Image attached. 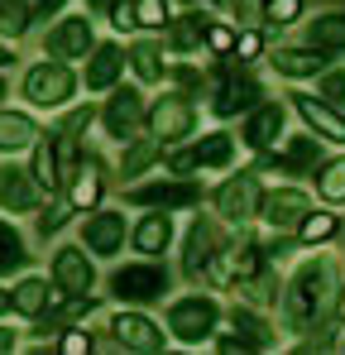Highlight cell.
<instances>
[{
    "label": "cell",
    "mask_w": 345,
    "mask_h": 355,
    "mask_svg": "<svg viewBox=\"0 0 345 355\" xmlns=\"http://www.w3.org/2000/svg\"><path fill=\"white\" fill-rule=\"evenodd\" d=\"M163 19H168L163 0H134V24H163Z\"/></svg>",
    "instance_id": "37"
},
{
    "label": "cell",
    "mask_w": 345,
    "mask_h": 355,
    "mask_svg": "<svg viewBox=\"0 0 345 355\" xmlns=\"http://www.w3.org/2000/svg\"><path fill=\"white\" fill-rule=\"evenodd\" d=\"M211 250H216V231L206 221H197L192 236H187V274H202L206 259H211Z\"/></svg>",
    "instance_id": "21"
},
{
    "label": "cell",
    "mask_w": 345,
    "mask_h": 355,
    "mask_svg": "<svg viewBox=\"0 0 345 355\" xmlns=\"http://www.w3.org/2000/svg\"><path fill=\"white\" fill-rule=\"evenodd\" d=\"M297 101V111L307 116V125L317 130V135H326V139H336V144H345V120L331 111V106H321L317 96H292Z\"/></svg>",
    "instance_id": "14"
},
{
    "label": "cell",
    "mask_w": 345,
    "mask_h": 355,
    "mask_svg": "<svg viewBox=\"0 0 345 355\" xmlns=\"http://www.w3.org/2000/svg\"><path fill=\"white\" fill-rule=\"evenodd\" d=\"M29 178H34L39 187H57V182H62V168H57V149H53V139L34 149V173H29Z\"/></svg>",
    "instance_id": "24"
},
{
    "label": "cell",
    "mask_w": 345,
    "mask_h": 355,
    "mask_svg": "<svg viewBox=\"0 0 345 355\" xmlns=\"http://www.w3.org/2000/svg\"><path fill=\"white\" fill-rule=\"evenodd\" d=\"M331 307H336V274H331V264H326V259L302 264L297 279H292V288H288V297H283V322L292 331H307V327H317Z\"/></svg>",
    "instance_id": "1"
},
{
    "label": "cell",
    "mask_w": 345,
    "mask_h": 355,
    "mask_svg": "<svg viewBox=\"0 0 345 355\" xmlns=\"http://www.w3.org/2000/svg\"><path fill=\"white\" fill-rule=\"evenodd\" d=\"M317 187H321V197H326V202H345V159L326 164V168H321V182H317Z\"/></svg>",
    "instance_id": "29"
},
{
    "label": "cell",
    "mask_w": 345,
    "mask_h": 355,
    "mask_svg": "<svg viewBox=\"0 0 345 355\" xmlns=\"http://www.w3.org/2000/svg\"><path fill=\"white\" fill-rule=\"evenodd\" d=\"M278 135H283V111H278V106H259V111L249 116V125H245V139H249L254 149L274 144Z\"/></svg>",
    "instance_id": "17"
},
{
    "label": "cell",
    "mask_w": 345,
    "mask_h": 355,
    "mask_svg": "<svg viewBox=\"0 0 345 355\" xmlns=\"http://www.w3.org/2000/svg\"><path fill=\"white\" fill-rule=\"evenodd\" d=\"M206 24H211V19H197V15L177 19V24H172V49H192V44H202Z\"/></svg>",
    "instance_id": "30"
},
{
    "label": "cell",
    "mask_w": 345,
    "mask_h": 355,
    "mask_svg": "<svg viewBox=\"0 0 345 355\" xmlns=\"http://www.w3.org/2000/svg\"><path fill=\"white\" fill-rule=\"evenodd\" d=\"M24 15H29V0H0V19H5L10 34L24 29Z\"/></svg>",
    "instance_id": "36"
},
{
    "label": "cell",
    "mask_w": 345,
    "mask_h": 355,
    "mask_svg": "<svg viewBox=\"0 0 345 355\" xmlns=\"http://www.w3.org/2000/svg\"><path fill=\"white\" fill-rule=\"evenodd\" d=\"M5 307H10V293H0V312H5Z\"/></svg>",
    "instance_id": "49"
},
{
    "label": "cell",
    "mask_w": 345,
    "mask_h": 355,
    "mask_svg": "<svg viewBox=\"0 0 345 355\" xmlns=\"http://www.w3.org/2000/svg\"><path fill=\"white\" fill-rule=\"evenodd\" d=\"M0 96H5V82H0Z\"/></svg>",
    "instance_id": "50"
},
{
    "label": "cell",
    "mask_w": 345,
    "mask_h": 355,
    "mask_svg": "<svg viewBox=\"0 0 345 355\" xmlns=\"http://www.w3.org/2000/svg\"><path fill=\"white\" fill-rule=\"evenodd\" d=\"M321 92H326V101H345V72H331L321 82Z\"/></svg>",
    "instance_id": "41"
},
{
    "label": "cell",
    "mask_w": 345,
    "mask_h": 355,
    "mask_svg": "<svg viewBox=\"0 0 345 355\" xmlns=\"http://www.w3.org/2000/svg\"><path fill=\"white\" fill-rule=\"evenodd\" d=\"M96 5H106V0H96Z\"/></svg>",
    "instance_id": "51"
},
{
    "label": "cell",
    "mask_w": 345,
    "mask_h": 355,
    "mask_svg": "<svg viewBox=\"0 0 345 355\" xmlns=\"http://www.w3.org/2000/svg\"><path fill=\"white\" fill-rule=\"evenodd\" d=\"M130 197L139 207H187V202H197V187L192 182H149V187H134Z\"/></svg>",
    "instance_id": "10"
},
{
    "label": "cell",
    "mask_w": 345,
    "mask_h": 355,
    "mask_svg": "<svg viewBox=\"0 0 345 355\" xmlns=\"http://www.w3.org/2000/svg\"><path fill=\"white\" fill-rule=\"evenodd\" d=\"M57 5H62V0H39V10H57Z\"/></svg>",
    "instance_id": "48"
},
{
    "label": "cell",
    "mask_w": 345,
    "mask_h": 355,
    "mask_svg": "<svg viewBox=\"0 0 345 355\" xmlns=\"http://www.w3.org/2000/svg\"><path fill=\"white\" fill-rule=\"evenodd\" d=\"M307 34H312V49L341 53L345 49V15H317V19L307 24Z\"/></svg>",
    "instance_id": "18"
},
{
    "label": "cell",
    "mask_w": 345,
    "mask_h": 355,
    "mask_svg": "<svg viewBox=\"0 0 345 355\" xmlns=\"http://www.w3.org/2000/svg\"><path fill=\"white\" fill-rule=\"evenodd\" d=\"M101 197V168L96 164H82L77 168V182H72V207H91Z\"/></svg>",
    "instance_id": "25"
},
{
    "label": "cell",
    "mask_w": 345,
    "mask_h": 355,
    "mask_svg": "<svg viewBox=\"0 0 345 355\" xmlns=\"http://www.w3.org/2000/svg\"><path fill=\"white\" fill-rule=\"evenodd\" d=\"M111 19L120 24V29H125V24H134V5H130V0H115V5H111Z\"/></svg>",
    "instance_id": "43"
},
{
    "label": "cell",
    "mask_w": 345,
    "mask_h": 355,
    "mask_svg": "<svg viewBox=\"0 0 345 355\" xmlns=\"http://www.w3.org/2000/svg\"><path fill=\"white\" fill-rule=\"evenodd\" d=\"M274 67L283 72V77H312V72H321V49H283V53H274Z\"/></svg>",
    "instance_id": "20"
},
{
    "label": "cell",
    "mask_w": 345,
    "mask_h": 355,
    "mask_svg": "<svg viewBox=\"0 0 345 355\" xmlns=\"http://www.w3.org/2000/svg\"><path fill=\"white\" fill-rule=\"evenodd\" d=\"M24 317H39L44 312V302H48V284H39V279H24L19 288H15V297H10Z\"/></svg>",
    "instance_id": "27"
},
{
    "label": "cell",
    "mask_w": 345,
    "mask_h": 355,
    "mask_svg": "<svg viewBox=\"0 0 345 355\" xmlns=\"http://www.w3.org/2000/svg\"><path fill=\"white\" fill-rule=\"evenodd\" d=\"M154 154H159V144H154V139H139V144L130 149V159H125V173L134 178L139 168H149V164H154Z\"/></svg>",
    "instance_id": "35"
},
{
    "label": "cell",
    "mask_w": 345,
    "mask_h": 355,
    "mask_svg": "<svg viewBox=\"0 0 345 355\" xmlns=\"http://www.w3.org/2000/svg\"><path fill=\"white\" fill-rule=\"evenodd\" d=\"M163 288H168V279H163V269H159V264H130V269H120V274H115V293L125 297V302L163 297Z\"/></svg>",
    "instance_id": "4"
},
{
    "label": "cell",
    "mask_w": 345,
    "mask_h": 355,
    "mask_svg": "<svg viewBox=\"0 0 345 355\" xmlns=\"http://www.w3.org/2000/svg\"><path fill=\"white\" fill-rule=\"evenodd\" d=\"M72 72L62 67V62H39L29 77H24V92H29V101L34 106H62L67 96H72Z\"/></svg>",
    "instance_id": "2"
},
{
    "label": "cell",
    "mask_w": 345,
    "mask_h": 355,
    "mask_svg": "<svg viewBox=\"0 0 345 355\" xmlns=\"http://www.w3.org/2000/svg\"><path fill=\"white\" fill-rule=\"evenodd\" d=\"M62 351H67V355L91 351V336H82V331H67V336H62Z\"/></svg>",
    "instance_id": "42"
},
{
    "label": "cell",
    "mask_w": 345,
    "mask_h": 355,
    "mask_svg": "<svg viewBox=\"0 0 345 355\" xmlns=\"http://www.w3.org/2000/svg\"><path fill=\"white\" fill-rule=\"evenodd\" d=\"M39 139L29 116H0V149H29Z\"/></svg>",
    "instance_id": "22"
},
{
    "label": "cell",
    "mask_w": 345,
    "mask_h": 355,
    "mask_svg": "<svg viewBox=\"0 0 345 355\" xmlns=\"http://www.w3.org/2000/svg\"><path fill=\"white\" fill-rule=\"evenodd\" d=\"M168 327L182 341H202V336L216 327V302H211V297H182V302H172Z\"/></svg>",
    "instance_id": "3"
},
{
    "label": "cell",
    "mask_w": 345,
    "mask_h": 355,
    "mask_svg": "<svg viewBox=\"0 0 345 355\" xmlns=\"http://www.w3.org/2000/svg\"><path fill=\"white\" fill-rule=\"evenodd\" d=\"M206 274L216 279V284H230V279H249V274H259V250H249V245H235L226 254H211L206 259Z\"/></svg>",
    "instance_id": "6"
},
{
    "label": "cell",
    "mask_w": 345,
    "mask_h": 355,
    "mask_svg": "<svg viewBox=\"0 0 345 355\" xmlns=\"http://www.w3.org/2000/svg\"><path fill=\"white\" fill-rule=\"evenodd\" d=\"M10 346H15V336H10V331H0V351H10Z\"/></svg>",
    "instance_id": "47"
},
{
    "label": "cell",
    "mask_w": 345,
    "mask_h": 355,
    "mask_svg": "<svg viewBox=\"0 0 345 355\" xmlns=\"http://www.w3.org/2000/svg\"><path fill=\"white\" fill-rule=\"evenodd\" d=\"M168 240H172L168 216H144V221H139V231H134V245H139L144 254H159Z\"/></svg>",
    "instance_id": "23"
},
{
    "label": "cell",
    "mask_w": 345,
    "mask_h": 355,
    "mask_svg": "<svg viewBox=\"0 0 345 355\" xmlns=\"http://www.w3.org/2000/svg\"><path fill=\"white\" fill-rule=\"evenodd\" d=\"M206 39H211V49H230V44H235V34L221 29V24H206Z\"/></svg>",
    "instance_id": "44"
},
{
    "label": "cell",
    "mask_w": 345,
    "mask_h": 355,
    "mask_svg": "<svg viewBox=\"0 0 345 355\" xmlns=\"http://www.w3.org/2000/svg\"><path fill=\"white\" fill-rule=\"evenodd\" d=\"M187 130H192V106H187L182 96L159 101V111H154V135H159V139H182Z\"/></svg>",
    "instance_id": "11"
},
{
    "label": "cell",
    "mask_w": 345,
    "mask_h": 355,
    "mask_svg": "<svg viewBox=\"0 0 345 355\" xmlns=\"http://www.w3.org/2000/svg\"><path fill=\"white\" fill-rule=\"evenodd\" d=\"M19 259H24V245H19V236H15V231L0 221V274H10Z\"/></svg>",
    "instance_id": "32"
},
{
    "label": "cell",
    "mask_w": 345,
    "mask_h": 355,
    "mask_svg": "<svg viewBox=\"0 0 345 355\" xmlns=\"http://www.w3.org/2000/svg\"><path fill=\"white\" fill-rule=\"evenodd\" d=\"M192 164H197V159H192V154H172V168H177V173H187V168H192Z\"/></svg>",
    "instance_id": "46"
},
{
    "label": "cell",
    "mask_w": 345,
    "mask_h": 355,
    "mask_svg": "<svg viewBox=\"0 0 345 355\" xmlns=\"http://www.w3.org/2000/svg\"><path fill=\"white\" fill-rule=\"evenodd\" d=\"M240 53L254 58V53H259V34H245V39H240Z\"/></svg>",
    "instance_id": "45"
},
{
    "label": "cell",
    "mask_w": 345,
    "mask_h": 355,
    "mask_svg": "<svg viewBox=\"0 0 345 355\" xmlns=\"http://www.w3.org/2000/svg\"><path fill=\"white\" fill-rule=\"evenodd\" d=\"M139 120H144V96L139 92H115L111 111H106V130H111L115 139H125V135H134Z\"/></svg>",
    "instance_id": "9"
},
{
    "label": "cell",
    "mask_w": 345,
    "mask_h": 355,
    "mask_svg": "<svg viewBox=\"0 0 345 355\" xmlns=\"http://www.w3.org/2000/svg\"><path fill=\"white\" fill-rule=\"evenodd\" d=\"M317 159V139H292L283 149V168H307Z\"/></svg>",
    "instance_id": "34"
},
{
    "label": "cell",
    "mask_w": 345,
    "mask_h": 355,
    "mask_svg": "<svg viewBox=\"0 0 345 355\" xmlns=\"http://www.w3.org/2000/svg\"><path fill=\"white\" fill-rule=\"evenodd\" d=\"M53 279H57V288H62V293L87 297V293H91V264H87V254H77V250H57Z\"/></svg>",
    "instance_id": "7"
},
{
    "label": "cell",
    "mask_w": 345,
    "mask_h": 355,
    "mask_svg": "<svg viewBox=\"0 0 345 355\" xmlns=\"http://www.w3.org/2000/svg\"><path fill=\"white\" fill-rule=\"evenodd\" d=\"M307 211H312V197H307V192H274V197L264 202L269 226H297Z\"/></svg>",
    "instance_id": "13"
},
{
    "label": "cell",
    "mask_w": 345,
    "mask_h": 355,
    "mask_svg": "<svg viewBox=\"0 0 345 355\" xmlns=\"http://www.w3.org/2000/svg\"><path fill=\"white\" fill-rule=\"evenodd\" d=\"M254 101H259V87L249 77H240V72H230L226 82H221V92H216V111L221 116H235V111H245Z\"/></svg>",
    "instance_id": "15"
},
{
    "label": "cell",
    "mask_w": 345,
    "mask_h": 355,
    "mask_svg": "<svg viewBox=\"0 0 345 355\" xmlns=\"http://www.w3.org/2000/svg\"><path fill=\"white\" fill-rule=\"evenodd\" d=\"M120 240H125V216H91L87 221V245L96 254H111Z\"/></svg>",
    "instance_id": "19"
},
{
    "label": "cell",
    "mask_w": 345,
    "mask_h": 355,
    "mask_svg": "<svg viewBox=\"0 0 345 355\" xmlns=\"http://www.w3.org/2000/svg\"><path fill=\"white\" fill-rule=\"evenodd\" d=\"M235 327L245 331V341H249V346H264V341H269V331H264V327H259L249 312H235Z\"/></svg>",
    "instance_id": "39"
},
{
    "label": "cell",
    "mask_w": 345,
    "mask_h": 355,
    "mask_svg": "<svg viewBox=\"0 0 345 355\" xmlns=\"http://www.w3.org/2000/svg\"><path fill=\"white\" fill-rule=\"evenodd\" d=\"M115 336H120V346H130V351H163V331L149 322V317H139V312H120L115 317Z\"/></svg>",
    "instance_id": "5"
},
{
    "label": "cell",
    "mask_w": 345,
    "mask_h": 355,
    "mask_svg": "<svg viewBox=\"0 0 345 355\" xmlns=\"http://www.w3.org/2000/svg\"><path fill=\"white\" fill-rule=\"evenodd\" d=\"M0 62H5V53H0Z\"/></svg>",
    "instance_id": "52"
},
{
    "label": "cell",
    "mask_w": 345,
    "mask_h": 355,
    "mask_svg": "<svg viewBox=\"0 0 345 355\" xmlns=\"http://www.w3.org/2000/svg\"><path fill=\"white\" fill-rule=\"evenodd\" d=\"M192 159L206 164V168H226V164H230V135H206V139L197 144Z\"/></svg>",
    "instance_id": "28"
},
{
    "label": "cell",
    "mask_w": 345,
    "mask_h": 355,
    "mask_svg": "<svg viewBox=\"0 0 345 355\" xmlns=\"http://www.w3.org/2000/svg\"><path fill=\"white\" fill-rule=\"evenodd\" d=\"M297 10H302V0H269V5H264L269 24H288V19H297Z\"/></svg>",
    "instance_id": "38"
},
{
    "label": "cell",
    "mask_w": 345,
    "mask_h": 355,
    "mask_svg": "<svg viewBox=\"0 0 345 355\" xmlns=\"http://www.w3.org/2000/svg\"><path fill=\"white\" fill-rule=\"evenodd\" d=\"M297 226H302V240H331L336 236V216H326V211H307Z\"/></svg>",
    "instance_id": "31"
},
{
    "label": "cell",
    "mask_w": 345,
    "mask_h": 355,
    "mask_svg": "<svg viewBox=\"0 0 345 355\" xmlns=\"http://www.w3.org/2000/svg\"><path fill=\"white\" fill-rule=\"evenodd\" d=\"M115 72H120V53L115 49H96L91 53V67H87V87H111Z\"/></svg>",
    "instance_id": "26"
},
{
    "label": "cell",
    "mask_w": 345,
    "mask_h": 355,
    "mask_svg": "<svg viewBox=\"0 0 345 355\" xmlns=\"http://www.w3.org/2000/svg\"><path fill=\"white\" fill-rule=\"evenodd\" d=\"M216 202H221V216L245 221V216H254V207H259V187H254V178H235V182L221 187Z\"/></svg>",
    "instance_id": "8"
},
{
    "label": "cell",
    "mask_w": 345,
    "mask_h": 355,
    "mask_svg": "<svg viewBox=\"0 0 345 355\" xmlns=\"http://www.w3.org/2000/svg\"><path fill=\"white\" fill-rule=\"evenodd\" d=\"M240 293L249 297V302H269V297H274V279H254V284H245Z\"/></svg>",
    "instance_id": "40"
},
{
    "label": "cell",
    "mask_w": 345,
    "mask_h": 355,
    "mask_svg": "<svg viewBox=\"0 0 345 355\" xmlns=\"http://www.w3.org/2000/svg\"><path fill=\"white\" fill-rule=\"evenodd\" d=\"M87 44H91V24L87 19H62L48 34V53H57V58H77V53H87Z\"/></svg>",
    "instance_id": "12"
},
{
    "label": "cell",
    "mask_w": 345,
    "mask_h": 355,
    "mask_svg": "<svg viewBox=\"0 0 345 355\" xmlns=\"http://www.w3.org/2000/svg\"><path fill=\"white\" fill-rule=\"evenodd\" d=\"M130 58H134V72H139L144 82H159V72H163V67H159V49H154V44H139Z\"/></svg>",
    "instance_id": "33"
},
{
    "label": "cell",
    "mask_w": 345,
    "mask_h": 355,
    "mask_svg": "<svg viewBox=\"0 0 345 355\" xmlns=\"http://www.w3.org/2000/svg\"><path fill=\"white\" fill-rule=\"evenodd\" d=\"M39 197H34V178L19 173V168H5L0 173V207H10V211H29Z\"/></svg>",
    "instance_id": "16"
}]
</instances>
